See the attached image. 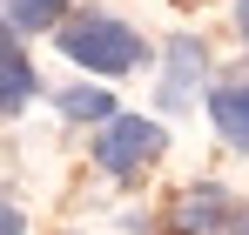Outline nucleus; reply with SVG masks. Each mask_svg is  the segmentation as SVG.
Masks as SVG:
<instances>
[{
    "label": "nucleus",
    "instance_id": "7ed1b4c3",
    "mask_svg": "<svg viewBox=\"0 0 249 235\" xmlns=\"http://www.w3.org/2000/svg\"><path fill=\"white\" fill-rule=\"evenodd\" d=\"M202 40H168V74H162V87H155V101L162 108H189V94H196V81H202Z\"/></svg>",
    "mask_w": 249,
    "mask_h": 235
},
{
    "label": "nucleus",
    "instance_id": "20e7f679",
    "mask_svg": "<svg viewBox=\"0 0 249 235\" xmlns=\"http://www.w3.org/2000/svg\"><path fill=\"white\" fill-rule=\"evenodd\" d=\"M209 121L222 128V141H229V148H243V155H249V81L215 87V94H209Z\"/></svg>",
    "mask_w": 249,
    "mask_h": 235
},
{
    "label": "nucleus",
    "instance_id": "39448f33",
    "mask_svg": "<svg viewBox=\"0 0 249 235\" xmlns=\"http://www.w3.org/2000/svg\"><path fill=\"white\" fill-rule=\"evenodd\" d=\"M34 87H41L34 61H27L20 47H7V40H0V115H20V108L34 101Z\"/></svg>",
    "mask_w": 249,
    "mask_h": 235
},
{
    "label": "nucleus",
    "instance_id": "f257e3e1",
    "mask_svg": "<svg viewBox=\"0 0 249 235\" xmlns=\"http://www.w3.org/2000/svg\"><path fill=\"white\" fill-rule=\"evenodd\" d=\"M54 40H61V54H68L74 67H88V74H135V67L148 61V40L135 34L128 20H115V14H68V20L54 27Z\"/></svg>",
    "mask_w": 249,
    "mask_h": 235
},
{
    "label": "nucleus",
    "instance_id": "9d476101",
    "mask_svg": "<svg viewBox=\"0 0 249 235\" xmlns=\"http://www.w3.org/2000/svg\"><path fill=\"white\" fill-rule=\"evenodd\" d=\"M236 27H243V34H249V0H236Z\"/></svg>",
    "mask_w": 249,
    "mask_h": 235
},
{
    "label": "nucleus",
    "instance_id": "1a4fd4ad",
    "mask_svg": "<svg viewBox=\"0 0 249 235\" xmlns=\"http://www.w3.org/2000/svg\"><path fill=\"white\" fill-rule=\"evenodd\" d=\"M0 235H27V222H20V208H7V201H0Z\"/></svg>",
    "mask_w": 249,
    "mask_h": 235
},
{
    "label": "nucleus",
    "instance_id": "f03ea898",
    "mask_svg": "<svg viewBox=\"0 0 249 235\" xmlns=\"http://www.w3.org/2000/svg\"><path fill=\"white\" fill-rule=\"evenodd\" d=\"M168 148V128L148 115H115L101 121V134H94V161L108 168V175H135V168H148V161Z\"/></svg>",
    "mask_w": 249,
    "mask_h": 235
},
{
    "label": "nucleus",
    "instance_id": "423d86ee",
    "mask_svg": "<svg viewBox=\"0 0 249 235\" xmlns=\"http://www.w3.org/2000/svg\"><path fill=\"white\" fill-rule=\"evenodd\" d=\"M7 20L20 34H47V27L68 20V0H7Z\"/></svg>",
    "mask_w": 249,
    "mask_h": 235
},
{
    "label": "nucleus",
    "instance_id": "0eeeda50",
    "mask_svg": "<svg viewBox=\"0 0 249 235\" xmlns=\"http://www.w3.org/2000/svg\"><path fill=\"white\" fill-rule=\"evenodd\" d=\"M115 108H122V101H115L108 87H68V94H61V115L68 121H115Z\"/></svg>",
    "mask_w": 249,
    "mask_h": 235
},
{
    "label": "nucleus",
    "instance_id": "6e6552de",
    "mask_svg": "<svg viewBox=\"0 0 249 235\" xmlns=\"http://www.w3.org/2000/svg\"><path fill=\"white\" fill-rule=\"evenodd\" d=\"M222 208H229V195H222V188H196V195L182 201V222H175V229H182V235H196V229H215V222H229Z\"/></svg>",
    "mask_w": 249,
    "mask_h": 235
}]
</instances>
